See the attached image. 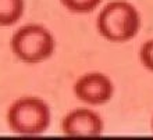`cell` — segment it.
I'll return each mask as SVG.
<instances>
[{
	"mask_svg": "<svg viewBox=\"0 0 153 140\" xmlns=\"http://www.w3.org/2000/svg\"><path fill=\"white\" fill-rule=\"evenodd\" d=\"M142 25L138 8L128 0H110L96 17L99 35L111 43H125L139 33Z\"/></svg>",
	"mask_w": 153,
	"mask_h": 140,
	"instance_id": "6da1fadb",
	"label": "cell"
},
{
	"mask_svg": "<svg viewBox=\"0 0 153 140\" xmlns=\"http://www.w3.org/2000/svg\"><path fill=\"white\" fill-rule=\"evenodd\" d=\"M6 122L13 133L21 136H38L52 124V110L38 96H22L7 108Z\"/></svg>",
	"mask_w": 153,
	"mask_h": 140,
	"instance_id": "7a4b0ae2",
	"label": "cell"
},
{
	"mask_svg": "<svg viewBox=\"0 0 153 140\" xmlns=\"http://www.w3.org/2000/svg\"><path fill=\"white\" fill-rule=\"evenodd\" d=\"M10 47L21 63L40 64L54 54L56 38L45 25L25 24L13 33Z\"/></svg>",
	"mask_w": 153,
	"mask_h": 140,
	"instance_id": "3957f363",
	"label": "cell"
},
{
	"mask_svg": "<svg viewBox=\"0 0 153 140\" xmlns=\"http://www.w3.org/2000/svg\"><path fill=\"white\" fill-rule=\"evenodd\" d=\"M114 83L103 72L91 71L81 75L73 85L74 96L91 107L107 104L114 96Z\"/></svg>",
	"mask_w": 153,
	"mask_h": 140,
	"instance_id": "277c9868",
	"label": "cell"
},
{
	"mask_svg": "<svg viewBox=\"0 0 153 140\" xmlns=\"http://www.w3.org/2000/svg\"><path fill=\"white\" fill-rule=\"evenodd\" d=\"M60 126L61 132L67 136H97L105 130V121L92 108L79 107L67 112Z\"/></svg>",
	"mask_w": 153,
	"mask_h": 140,
	"instance_id": "5b68a950",
	"label": "cell"
},
{
	"mask_svg": "<svg viewBox=\"0 0 153 140\" xmlns=\"http://www.w3.org/2000/svg\"><path fill=\"white\" fill-rule=\"evenodd\" d=\"M25 11V0H0V27L8 28L21 21Z\"/></svg>",
	"mask_w": 153,
	"mask_h": 140,
	"instance_id": "8992f818",
	"label": "cell"
},
{
	"mask_svg": "<svg viewBox=\"0 0 153 140\" xmlns=\"http://www.w3.org/2000/svg\"><path fill=\"white\" fill-rule=\"evenodd\" d=\"M103 0H60L61 6L73 14H91L99 8Z\"/></svg>",
	"mask_w": 153,
	"mask_h": 140,
	"instance_id": "52a82bcc",
	"label": "cell"
},
{
	"mask_svg": "<svg viewBox=\"0 0 153 140\" xmlns=\"http://www.w3.org/2000/svg\"><path fill=\"white\" fill-rule=\"evenodd\" d=\"M139 61L149 72H153V39L146 40L145 43H142L139 49Z\"/></svg>",
	"mask_w": 153,
	"mask_h": 140,
	"instance_id": "ba28073f",
	"label": "cell"
},
{
	"mask_svg": "<svg viewBox=\"0 0 153 140\" xmlns=\"http://www.w3.org/2000/svg\"><path fill=\"white\" fill-rule=\"evenodd\" d=\"M150 126H152V132H153V116H152V122H150Z\"/></svg>",
	"mask_w": 153,
	"mask_h": 140,
	"instance_id": "9c48e42d",
	"label": "cell"
}]
</instances>
